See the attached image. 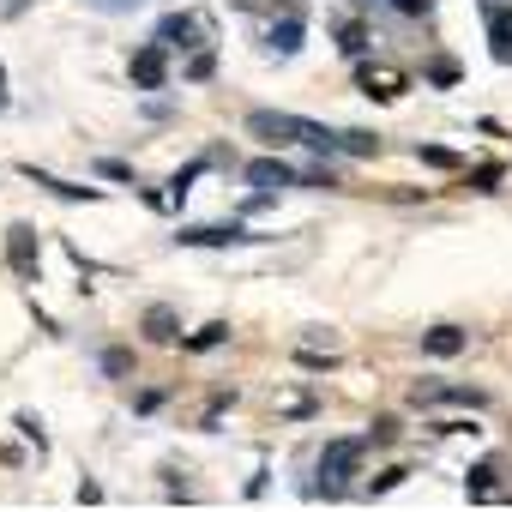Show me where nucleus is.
Wrapping results in <instances>:
<instances>
[{"mask_svg":"<svg viewBox=\"0 0 512 512\" xmlns=\"http://www.w3.org/2000/svg\"><path fill=\"white\" fill-rule=\"evenodd\" d=\"M302 181H308V187H338V175H332V169H308Z\"/></svg>","mask_w":512,"mask_h":512,"instance_id":"nucleus-25","label":"nucleus"},{"mask_svg":"<svg viewBox=\"0 0 512 512\" xmlns=\"http://www.w3.org/2000/svg\"><path fill=\"white\" fill-rule=\"evenodd\" d=\"M199 169H205V163H187V169H181V175L169 181V205H181V199H187V187L199 181Z\"/></svg>","mask_w":512,"mask_h":512,"instance_id":"nucleus-17","label":"nucleus"},{"mask_svg":"<svg viewBox=\"0 0 512 512\" xmlns=\"http://www.w3.org/2000/svg\"><path fill=\"white\" fill-rule=\"evenodd\" d=\"M404 476H410V470H386V476H380V482H368V494H386V488H398V482H404Z\"/></svg>","mask_w":512,"mask_h":512,"instance_id":"nucleus-24","label":"nucleus"},{"mask_svg":"<svg viewBox=\"0 0 512 512\" xmlns=\"http://www.w3.org/2000/svg\"><path fill=\"white\" fill-rule=\"evenodd\" d=\"M386 7H398L404 19H422V13H428V0H386Z\"/></svg>","mask_w":512,"mask_h":512,"instance_id":"nucleus-23","label":"nucleus"},{"mask_svg":"<svg viewBox=\"0 0 512 512\" xmlns=\"http://www.w3.org/2000/svg\"><path fill=\"white\" fill-rule=\"evenodd\" d=\"M127 368H133L127 350H103V374H127Z\"/></svg>","mask_w":512,"mask_h":512,"instance_id":"nucleus-20","label":"nucleus"},{"mask_svg":"<svg viewBox=\"0 0 512 512\" xmlns=\"http://www.w3.org/2000/svg\"><path fill=\"white\" fill-rule=\"evenodd\" d=\"M145 338H151V344H175V338H181L175 308H151V314H145Z\"/></svg>","mask_w":512,"mask_h":512,"instance_id":"nucleus-12","label":"nucleus"},{"mask_svg":"<svg viewBox=\"0 0 512 512\" xmlns=\"http://www.w3.org/2000/svg\"><path fill=\"white\" fill-rule=\"evenodd\" d=\"M0 103H7V73H0Z\"/></svg>","mask_w":512,"mask_h":512,"instance_id":"nucleus-27","label":"nucleus"},{"mask_svg":"<svg viewBox=\"0 0 512 512\" xmlns=\"http://www.w3.org/2000/svg\"><path fill=\"white\" fill-rule=\"evenodd\" d=\"M302 37H308V25H302V13H290L284 25L266 31V49H272L278 61H290V55H302Z\"/></svg>","mask_w":512,"mask_h":512,"instance_id":"nucleus-8","label":"nucleus"},{"mask_svg":"<svg viewBox=\"0 0 512 512\" xmlns=\"http://www.w3.org/2000/svg\"><path fill=\"white\" fill-rule=\"evenodd\" d=\"M452 79H458V67H452V61H434V67H428V85H452Z\"/></svg>","mask_w":512,"mask_h":512,"instance_id":"nucleus-22","label":"nucleus"},{"mask_svg":"<svg viewBox=\"0 0 512 512\" xmlns=\"http://www.w3.org/2000/svg\"><path fill=\"white\" fill-rule=\"evenodd\" d=\"M482 19H488L494 61H512V0H482Z\"/></svg>","mask_w":512,"mask_h":512,"instance_id":"nucleus-5","label":"nucleus"},{"mask_svg":"<svg viewBox=\"0 0 512 512\" xmlns=\"http://www.w3.org/2000/svg\"><path fill=\"white\" fill-rule=\"evenodd\" d=\"M7 260H13V272H19V278H37V241H31V229H25V223H13V229H7Z\"/></svg>","mask_w":512,"mask_h":512,"instance_id":"nucleus-9","label":"nucleus"},{"mask_svg":"<svg viewBox=\"0 0 512 512\" xmlns=\"http://www.w3.org/2000/svg\"><path fill=\"white\" fill-rule=\"evenodd\" d=\"M175 241L181 247H241V241H260V235H247L241 223H205V229H181Z\"/></svg>","mask_w":512,"mask_h":512,"instance_id":"nucleus-6","label":"nucleus"},{"mask_svg":"<svg viewBox=\"0 0 512 512\" xmlns=\"http://www.w3.org/2000/svg\"><path fill=\"white\" fill-rule=\"evenodd\" d=\"M247 133H253V139H266V145L278 151V145H302L308 121L290 115V109H253V115H247Z\"/></svg>","mask_w":512,"mask_h":512,"instance_id":"nucleus-2","label":"nucleus"},{"mask_svg":"<svg viewBox=\"0 0 512 512\" xmlns=\"http://www.w3.org/2000/svg\"><path fill=\"white\" fill-rule=\"evenodd\" d=\"M416 404H488L482 392H470V386H416Z\"/></svg>","mask_w":512,"mask_h":512,"instance_id":"nucleus-11","label":"nucleus"},{"mask_svg":"<svg viewBox=\"0 0 512 512\" xmlns=\"http://www.w3.org/2000/svg\"><path fill=\"white\" fill-rule=\"evenodd\" d=\"M368 446H374L368 434L362 440H326V452H320V494H344V482L356 476V464H362Z\"/></svg>","mask_w":512,"mask_h":512,"instance_id":"nucleus-1","label":"nucleus"},{"mask_svg":"<svg viewBox=\"0 0 512 512\" xmlns=\"http://www.w3.org/2000/svg\"><path fill=\"white\" fill-rule=\"evenodd\" d=\"M338 43H344V55H362V49H368V25H362V19H350V25L338 31Z\"/></svg>","mask_w":512,"mask_h":512,"instance_id":"nucleus-15","label":"nucleus"},{"mask_svg":"<svg viewBox=\"0 0 512 512\" xmlns=\"http://www.w3.org/2000/svg\"><path fill=\"white\" fill-rule=\"evenodd\" d=\"M7 13H25V0H7Z\"/></svg>","mask_w":512,"mask_h":512,"instance_id":"nucleus-26","label":"nucleus"},{"mask_svg":"<svg viewBox=\"0 0 512 512\" xmlns=\"http://www.w3.org/2000/svg\"><path fill=\"white\" fill-rule=\"evenodd\" d=\"M217 73V55L211 49H193V61H187V85H205Z\"/></svg>","mask_w":512,"mask_h":512,"instance_id":"nucleus-14","label":"nucleus"},{"mask_svg":"<svg viewBox=\"0 0 512 512\" xmlns=\"http://www.w3.org/2000/svg\"><path fill=\"white\" fill-rule=\"evenodd\" d=\"M368 440H374V446H392V440H398V422H392V416H380V422L368 428Z\"/></svg>","mask_w":512,"mask_h":512,"instance_id":"nucleus-19","label":"nucleus"},{"mask_svg":"<svg viewBox=\"0 0 512 512\" xmlns=\"http://www.w3.org/2000/svg\"><path fill=\"white\" fill-rule=\"evenodd\" d=\"M223 338H229V326H205V332H193V338H187V350H217Z\"/></svg>","mask_w":512,"mask_h":512,"instance_id":"nucleus-18","label":"nucleus"},{"mask_svg":"<svg viewBox=\"0 0 512 512\" xmlns=\"http://www.w3.org/2000/svg\"><path fill=\"white\" fill-rule=\"evenodd\" d=\"M247 181L260 187V193H284V187H296L302 175H296L284 157H253V163H247Z\"/></svg>","mask_w":512,"mask_h":512,"instance_id":"nucleus-7","label":"nucleus"},{"mask_svg":"<svg viewBox=\"0 0 512 512\" xmlns=\"http://www.w3.org/2000/svg\"><path fill=\"white\" fill-rule=\"evenodd\" d=\"M416 157H422V163H434V169H458V163H464V157H458V151H446V145H416Z\"/></svg>","mask_w":512,"mask_h":512,"instance_id":"nucleus-16","label":"nucleus"},{"mask_svg":"<svg viewBox=\"0 0 512 512\" xmlns=\"http://www.w3.org/2000/svg\"><path fill=\"white\" fill-rule=\"evenodd\" d=\"M157 43H169V49H205V19L199 13H163L157 19Z\"/></svg>","mask_w":512,"mask_h":512,"instance_id":"nucleus-4","label":"nucleus"},{"mask_svg":"<svg viewBox=\"0 0 512 512\" xmlns=\"http://www.w3.org/2000/svg\"><path fill=\"white\" fill-rule=\"evenodd\" d=\"M169 85V43H145L139 55H133V91H163Z\"/></svg>","mask_w":512,"mask_h":512,"instance_id":"nucleus-3","label":"nucleus"},{"mask_svg":"<svg viewBox=\"0 0 512 512\" xmlns=\"http://www.w3.org/2000/svg\"><path fill=\"white\" fill-rule=\"evenodd\" d=\"M37 187H49V193H61V199H97V187H73V181H55V175H43V169H25Z\"/></svg>","mask_w":512,"mask_h":512,"instance_id":"nucleus-13","label":"nucleus"},{"mask_svg":"<svg viewBox=\"0 0 512 512\" xmlns=\"http://www.w3.org/2000/svg\"><path fill=\"white\" fill-rule=\"evenodd\" d=\"M85 7H97V13H133V7H145V0H85Z\"/></svg>","mask_w":512,"mask_h":512,"instance_id":"nucleus-21","label":"nucleus"},{"mask_svg":"<svg viewBox=\"0 0 512 512\" xmlns=\"http://www.w3.org/2000/svg\"><path fill=\"white\" fill-rule=\"evenodd\" d=\"M458 350H470V332L464 326H434V332H422V356H458Z\"/></svg>","mask_w":512,"mask_h":512,"instance_id":"nucleus-10","label":"nucleus"}]
</instances>
